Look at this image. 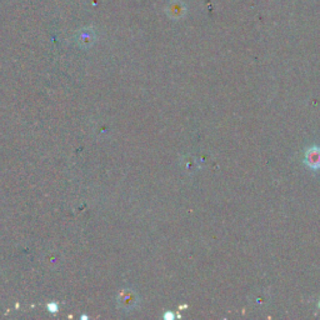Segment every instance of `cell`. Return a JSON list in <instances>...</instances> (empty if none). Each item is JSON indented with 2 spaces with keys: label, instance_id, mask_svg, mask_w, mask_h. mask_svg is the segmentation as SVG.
<instances>
[{
  "label": "cell",
  "instance_id": "1",
  "mask_svg": "<svg viewBox=\"0 0 320 320\" xmlns=\"http://www.w3.org/2000/svg\"><path fill=\"white\" fill-rule=\"evenodd\" d=\"M305 159H307V163L309 167L314 168V169H316V168H320V149L318 148H313L310 149V150L307 153V156H305Z\"/></svg>",
  "mask_w": 320,
  "mask_h": 320
}]
</instances>
